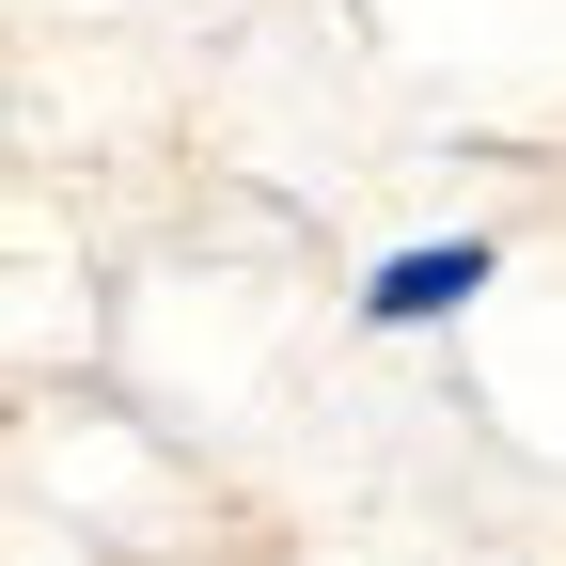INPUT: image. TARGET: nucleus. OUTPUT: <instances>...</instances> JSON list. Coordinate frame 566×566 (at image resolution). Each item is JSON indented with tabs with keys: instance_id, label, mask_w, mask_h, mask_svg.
Masks as SVG:
<instances>
[{
	"instance_id": "obj_1",
	"label": "nucleus",
	"mask_w": 566,
	"mask_h": 566,
	"mask_svg": "<svg viewBox=\"0 0 566 566\" xmlns=\"http://www.w3.org/2000/svg\"><path fill=\"white\" fill-rule=\"evenodd\" d=\"M488 237H424V252H378L363 268V331H441V315H472L488 300Z\"/></svg>"
}]
</instances>
